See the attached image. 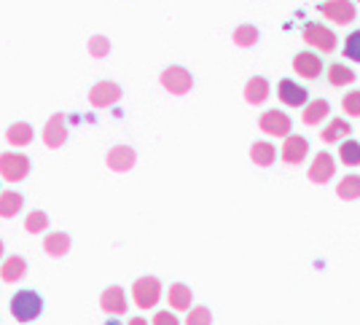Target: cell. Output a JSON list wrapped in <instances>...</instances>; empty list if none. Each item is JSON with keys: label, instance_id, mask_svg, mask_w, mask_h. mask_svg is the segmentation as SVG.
Masks as SVG:
<instances>
[{"label": "cell", "instance_id": "8", "mask_svg": "<svg viewBox=\"0 0 360 325\" xmlns=\"http://www.w3.org/2000/svg\"><path fill=\"white\" fill-rule=\"evenodd\" d=\"M258 127H261V132L271 134V137H288L293 129V121L285 110H266L258 118Z\"/></svg>", "mask_w": 360, "mask_h": 325}, {"label": "cell", "instance_id": "14", "mask_svg": "<svg viewBox=\"0 0 360 325\" xmlns=\"http://www.w3.org/2000/svg\"><path fill=\"white\" fill-rule=\"evenodd\" d=\"M127 293H124V288H119V285H113V288H108V291H103V295H100V310L105 312V314H116V317H121V314H127Z\"/></svg>", "mask_w": 360, "mask_h": 325}, {"label": "cell", "instance_id": "24", "mask_svg": "<svg viewBox=\"0 0 360 325\" xmlns=\"http://www.w3.org/2000/svg\"><path fill=\"white\" fill-rule=\"evenodd\" d=\"M349 132H352V127L345 118H330V124L320 132V137H323V143H342L349 137Z\"/></svg>", "mask_w": 360, "mask_h": 325}, {"label": "cell", "instance_id": "23", "mask_svg": "<svg viewBox=\"0 0 360 325\" xmlns=\"http://www.w3.org/2000/svg\"><path fill=\"white\" fill-rule=\"evenodd\" d=\"M250 159H253L255 167H271L277 162V148L266 143V140H258L250 146Z\"/></svg>", "mask_w": 360, "mask_h": 325}, {"label": "cell", "instance_id": "32", "mask_svg": "<svg viewBox=\"0 0 360 325\" xmlns=\"http://www.w3.org/2000/svg\"><path fill=\"white\" fill-rule=\"evenodd\" d=\"M342 108H345L347 116L358 118L360 116V89H352L342 97Z\"/></svg>", "mask_w": 360, "mask_h": 325}, {"label": "cell", "instance_id": "11", "mask_svg": "<svg viewBox=\"0 0 360 325\" xmlns=\"http://www.w3.org/2000/svg\"><path fill=\"white\" fill-rule=\"evenodd\" d=\"M336 175V162H333V156H330L328 151H320L312 164H309V180L317 183V186H326L330 177Z\"/></svg>", "mask_w": 360, "mask_h": 325}, {"label": "cell", "instance_id": "6", "mask_svg": "<svg viewBox=\"0 0 360 325\" xmlns=\"http://www.w3.org/2000/svg\"><path fill=\"white\" fill-rule=\"evenodd\" d=\"M0 175L8 183H22L30 175V159L25 153H0Z\"/></svg>", "mask_w": 360, "mask_h": 325}, {"label": "cell", "instance_id": "10", "mask_svg": "<svg viewBox=\"0 0 360 325\" xmlns=\"http://www.w3.org/2000/svg\"><path fill=\"white\" fill-rule=\"evenodd\" d=\"M277 97H280V103L288 105V108H304L307 100H309V91L301 87V84H296V81L283 78L280 87H277Z\"/></svg>", "mask_w": 360, "mask_h": 325}, {"label": "cell", "instance_id": "21", "mask_svg": "<svg viewBox=\"0 0 360 325\" xmlns=\"http://www.w3.org/2000/svg\"><path fill=\"white\" fill-rule=\"evenodd\" d=\"M32 137H35V132H32V127L27 124V121H16V124H11V127H8V132H6L8 146H14V148L30 146Z\"/></svg>", "mask_w": 360, "mask_h": 325}, {"label": "cell", "instance_id": "5", "mask_svg": "<svg viewBox=\"0 0 360 325\" xmlns=\"http://www.w3.org/2000/svg\"><path fill=\"white\" fill-rule=\"evenodd\" d=\"M132 295H135V304L140 310H153L162 298V282L159 277H140V280L132 285Z\"/></svg>", "mask_w": 360, "mask_h": 325}, {"label": "cell", "instance_id": "25", "mask_svg": "<svg viewBox=\"0 0 360 325\" xmlns=\"http://www.w3.org/2000/svg\"><path fill=\"white\" fill-rule=\"evenodd\" d=\"M328 84L330 87H349V84H355V70L352 68H347L342 62H333L328 68Z\"/></svg>", "mask_w": 360, "mask_h": 325}, {"label": "cell", "instance_id": "22", "mask_svg": "<svg viewBox=\"0 0 360 325\" xmlns=\"http://www.w3.org/2000/svg\"><path fill=\"white\" fill-rule=\"evenodd\" d=\"M25 207V196L19 191H3L0 193V218H16Z\"/></svg>", "mask_w": 360, "mask_h": 325}, {"label": "cell", "instance_id": "9", "mask_svg": "<svg viewBox=\"0 0 360 325\" xmlns=\"http://www.w3.org/2000/svg\"><path fill=\"white\" fill-rule=\"evenodd\" d=\"M121 87L116 81H100V84H94L89 91V103L91 108H110V105H116L121 100Z\"/></svg>", "mask_w": 360, "mask_h": 325}, {"label": "cell", "instance_id": "16", "mask_svg": "<svg viewBox=\"0 0 360 325\" xmlns=\"http://www.w3.org/2000/svg\"><path fill=\"white\" fill-rule=\"evenodd\" d=\"M25 274H27V261L22 255H8L0 264V280L3 282H19L25 280Z\"/></svg>", "mask_w": 360, "mask_h": 325}, {"label": "cell", "instance_id": "20", "mask_svg": "<svg viewBox=\"0 0 360 325\" xmlns=\"http://www.w3.org/2000/svg\"><path fill=\"white\" fill-rule=\"evenodd\" d=\"M330 113V105L328 100H312L309 105H304V113H301V121L307 124V127H317V124H323Z\"/></svg>", "mask_w": 360, "mask_h": 325}, {"label": "cell", "instance_id": "19", "mask_svg": "<svg viewBox=\"0 0 360 325\" xmlns=\"http://www.w3.org/2000/svg\"><path fill=\"white\" fill-rule=\"evenodd\" d=\"M167 301H169V307L175 312H188L191 310V301H194V293H191L188 285L175 282V285L169 288V293H167Z\"/></svg>", "mask_w": 360, "mask_h": 325}, {"label": "cell", "instance_id": "1", "mask_svg": "<svg viewBox=\"0 0 360 325\" xmlns=\"http://www.w3.org/2000/svg\"><path fill=\"white\" fill-rule=\"evenodd\" d=\"M301 35H304V41L309 44V49H315L320 54H333L336 46H339L336 32L330 27H326L323 22H309V25H304Z\"/></svg>", "mask_w": 360, "mask_h": 325}, {"label": "cell", "instance_id": "30", "mask_svg": "<svg viewBox=\"0 0 360 325\" xmlns=\"http://www.w3.org/2000/svg\"><path fill=\"white\" fill-rule=\"evenodd\" d=\"M342 54H345L347 59H352V62H360V30H352L345 38Z\"/></svg>", "mask_w": 360, "mask_h": 325}, {"label": "cell", "instance_id": "33", "mask_svg": "<svg viewBox=\"0 0 360 325\" xmlns=\"http://www.w3.org/2000/svg\"><path fill=\"white\" fill-rule=\"evenodd\" d=\"M186 323L188 325H210L212 314H210V310H205V307H196V310H188Z\"/></svg>", "mask_w": 360, "mask_h": 325}, {"label": "cell", "instance_id": "34", "mask_svg": "<svg viewBox=\"0 0 360 325\" xmlns=\"http://www.w3.org/2000/svg\"><path fill=\"white\" fill-rule=\"evenodd\" d=\"M153 323L156 325H178V317L172 312H156L153 314Z\"/></svg>", "mask_w": 360, "mask_h": 325}, {"label": "cell", "instance_id": "12", "mask_svg": "<svg viewBox=\"0 0 360 325\" xmlns=\"http://www.w3.org/2000/svg\"><path fill=\"white\" fill-rule=\"evenodd\" d=\"M68 140V127H65V113H54V116L46 121L44 127V146L57 151V148L65 146Z\"/></svg>", "mask_w": 360, "mask_h": 325}, {"label": "cell", "instance_id": "7", "mask_svg": "<svg viewBox=\"0 0 360 325\" xmlns=\"http://www.w3.org/2000/svg\"><path fill=\"white\" fill-rule=\"evenodd\" d=\"M320 14L330 19L333 25H352L358 8L352 0H328V3H320Z\"/></svg>", "mask_w": 360, "mask_h": 325}, {"label": "cell", "instance_id": "27", "mask_svg": "<svg viewBox=\"0 0 360 325\" xmlns=\"http://www.w3.org/2000/svg\"><path fill=\"white\" fill-rule=\"evenodd\" d=\"M258 38H261V32L255 25H240V27L234 30V44L240 46V49H250V46L258 44Z\"/></svg>", "mask_w": 360, "mask_h": 325}, {"label": "cell", "instance_id": "31", "mask_svg": "<svg viewBox=\"0 0 360 325\" xmlns=\"http://www.w3.org/2000/svg\"><path fill=\"white\" fill-rule=\"evenodd\" d=\"M89 54L94 59H103L110 54V41H108L105 35H91L89 38Z\"/></svg>", "mask_w": 360, "mask_h": 325}, {"label": "cell", "instance_id": "17", "mask_svg": "<svg viewBox=\"0 0 360 325\" xmlns=\"http://www.w3.org/2000/svg\"><path fill=\"white\" fill-rule=\"evenodd\" d=\"M245 100L250 105H264L269 100V81L264 75H253L248 84H245Z\"/></svg>", "mask_w": 360, "mask_h": 325}, {"label": "cell", "instance_id": "15", "mask_svg": "<svg viewBox=\"0 0 360 325\" xmlns=\"http://www.w3.org/2000/svg\"><path fill=\"white\" fill-rule=\"evenodd\" d=\"M309 153V140L301 137V134H288L285 146H283V162L285 164H301Z\"/></svg>", "mask_w": 360, "mask_h": 325}, {"label": "cell", "instance_id": "2", "mask_svg": "<svg viewBox=\"0 0 360 325\" xmlns=\"http://www.w3.org/2000/svg\"><path fill=\"white\" fill-rule=\"evenodd\" d=\"M44 312V301L35 291H19V293L11 298V314L19 323H32L38 320Z\"/></svg>", "mask_w": 360, "mask_h": 325}, {"label": "cell", "instance_id": "13", "mask_svg": "<svg viewBox=\"0 0 360 325\" xmlns=\"http://www.w3.org/2000/svg\"><path fill=\"white\" fill-rule=\"evenodd\" d=\"M105 162H108V170H113V172H129L137 164V153L135 148L129 146H116L108 151Z\"/></svg>", "mask_w": 360, "mask_h": 325}, {"label": "cell", "instance_id": "18", "mask_svg": "<svg viewBox=\"0 0 360 325\" xmlns=\"http://www.w3.org/2000/svg\"><path fill=\"white\" fill-rule=\"evenodd\" d=\"M70 245H73V239H70V234H65V231L46 234V239H44V250H46V255H51V258L68 255V253H70Z\"/></svg>", "mask_w": 360, "mask_h": 325}, {"label": "cell", "instance_id": "26", "mask_svg": "<svg viewBox=\"0 0 360 325\" xmlns=\"http://www.w3.org/2000/svg\"><path fill=\"white\" fill-rule=\"evenodd\" d=\"M336 196L345 199V202H352V199H360V175H347L339 180L336 186Z\"/></svg>", "mask_w": 360, "mask_h": 325}, {"label": "cell", "instance_id": "29", "mask_svg": "<svg viewBox=\"0 0 360 325\" xmlns=\"http://www.w3.org/2000/svg\"><path fill=\"white\" fill-rule=\"evenodd\" d=\"M25 229H27V234H44L49 229V215L44 210H32L30 215L25 218Z\"/></svg>", "mask_w": 360, "mask_h": 325}, {"label": "cell", "instance_id": "4", "mask_svg": "<svg viewBox=\"0 0 360 325\" xmlns=\"http://www.w3.org/2000/svg\"><path fill=\"white\" fill-rule=\"evenodd\" d=\"M159 84H162L169 94L183 97V94H188L191 87H194V75L188 73L186 68H180V65H169L165 73L159 75Z\"/></svg>", "mask_w": 360, "mask_h": 325}, {"label": "cell", "instance_id": "28", "mask_svg": "<svg viewBox=\"0 0 360 325\" xmlns=\"http://www.w3.org/2000/svg\"><path fill=\"white\" fill-rule=\"evenodd\" d=\"M339 159L347 167H360V143L358 140H342L339 146Z\"/></svg>", "mask_w": 360, "mask_h": 325}, {"label": "cell", "instance_id": "3", "mask_svg": "<svg viewBox=\"0 0 360 325\" xmlns=\"http://www.w3.org/2000/svg\"><path fill=\"white\" fill-rule=\"evenodd\" d=\"M293 70L304 81H317V78H323V73H326V62L320 57V51L307 49V51H299L293 57Z\"/></svg>", "mask_w": 360, "mask_h": 325}, {"label": "cell", "instance_id": "35", "mask_svg": "<svg viewBox=\"0 0 360 325\" xmlns=\"http://www.w3.org/2000/svg\"><path fill=\"white\" fill-rule=\"evenodd\" d=\"M0 261H3V242H0Z\"/></svg>", "mask_w": 360, "mask_h": 325}]
</instances>
